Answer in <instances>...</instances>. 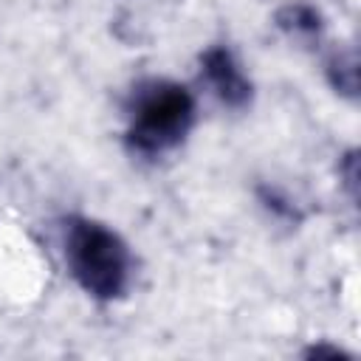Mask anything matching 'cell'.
<instances>
[{"mask_svg": "<svg viewBox=\"0 0 361 361\" xmlns=\"http://www.w3.org/2000/svg\"><path fill=\"white\" fill-rule=\"evenodd\" d=\"M124 147L133 158L155 161L175 152L192 133L197 102L192 90L175 79H138L124 102Z\"/></svg>", "mask_w": 361, "mask_h": 361, "instance_id": "obj_1", "label": "cell"}, {"mask_svg": "<svg viewBox=\"0 0 361 361\" xmlns=\"http://www.w3.org/2000/svg\"><path fill=\"white\" fill-rule=\"evenodd\" d=\"M62 254L73 282L96 302H118L127 296L135 259L127 240L107 223L85 214L62 217Z\"/></svg>", "mask_w": 361, "mask_h": 361, "instance_id": "obj_2", "label": "cell"}, {"mask_svg": "<svg viewBox=\"0 0 361 361\" xmlns=\"http://www.w3.org/2000/svg\"><path fill=\"white\" fill-rule=\"evenodd\" d=\"M200 79L228 110H248L254 102V82L245 76L228 45H209L200 56Z\"/></svg>", "mask_w": 361, "mask_h": 361, "instance_id": "obj_3", "label": "cell"}, {"mask_svg": "<svg viewBox=\"0 0 361 361\" xmlns=\"http://www.w3.org/2000/svg\"><path fill=\"white\" fill-rule=\"evenodd\" d=\"M274 23L285 37H290L293 42H302V45H316L324 34L322 11L305 0H290V3L279 6L274 14Z\"/></svg>", "mask_w": 361, "mask_h": 361, "instance_id": "obj_4", "label": "cell"}, {"mask_svg": "<svg viewBox=\"0 0 361 361\" xmlns=\"http://www.w3.org/2000/svg\"><path fill=\"white\" fill-rule=\"evenodd\" d=\"M324 73H327V82L330 87L355 102L358 99V56H355V48H347V51H336L327 62H324Z\"/></svg>", "mask_w": 361, "mask_h": 361, "instance_id": "obj_5", "label": "cell"}, {"mask_svg": "<svg viewBox=\"0 0 361 361\" xmlns=\"http://www.w3.org/2000/svg\"><path fill=\"white\" fill-rule=\"evenodd\" d=\"M338 178L344 180L350 200H355V189H358V152L355 149H350L347 155L338 158Z\"/></svg>", "mask_w": 361, "mask_h": 361, "instance_id": "obj_6", "label": "cell"}, {"mask_svg": "<svg viewBox=\"0 0 361 361\" xmlns=\"http://www.w3.org/2000/svg\"><path fill=\"white\" fill-rule=\"evenodd\" d=\"M305 358H353L347 350L336 347V344H310L305 353Z\"/></svg>", "mask_w": 361, "mask_h": 361, "instance_id": "obj_7", "label": "cell"}]
</instances>
